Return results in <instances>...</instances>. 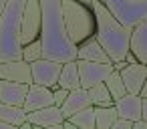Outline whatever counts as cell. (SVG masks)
<instances>
[{
    "mask_svg": "<svg viewBox=\"0 0 147 129\" xmlns=\"http://www.w3.org/2000/svg\"><path fill=\"white\" fill-rule=\"evenodd\" d=\"M42 10V26H40V43L45 59L69 63L77 61V45L71 41L63 16V0H40Z\"/></svg>",
    "mask_w": 147,
    "mask_h": 129,
    "instance_id": "obj_1",
    "label": "cell"
},
{
    "mask_svg": "<svg viewBox=\"0 0 147 129\" xmlns=\"http://www.w3.org/2000/svg\"><path fill=\"white\" fill-rule=\"evenodd\" d=\"M91 8H93L95 20H97L95 38L109 53L113 63L125 61V55L131 51V28L123 26L111 14V10L103 4V0H93Z\"/></svg>",
    "mask_w": 147,
    "mask_h": 129,
    "instance_id": "obj_2",
    "label": "cell"
},
{
    "mask_svg": "<svg viewBox=\"0 0 147 129\" xmlns=\"http://www.w3.org/2000/svg\"><path fill=\"white\" fill-rule=\"evenodd\" d=\"M26 0H8L0 16V63L22 59V14Z\"/></svg>",
    "mask_w": 147,
    "mask_h": 129,
    "instance_id": "obj_3",
    "label": "cell"
},
{
    "mask_svg": "<svg viewBox=\"0 0 147 129\" xmlns=\"http://www.w3.org/2000/svg\"><path fill=\"white\" fill-rule=\"evenodd\" d=\"M63 16L67 24V32L75 45H81L97 30L93 8L79 2V0H63Z\"/></svg>",
    "mask_w": 147,
    "mask_h": 129,
    "instance_id": "obj_4",
    "label": "cell"
},
{
    "mask_svg": "<svg viewBox=\"0 0 147 129\" xmlns=\"http://www.w3.org/2000/svg\"><path fill=\"white\" fill-rule=\"evenodd\" d=\"M111 14L127 28H135L147 18V0H103Z\"/></svg>",
    "mask_w": 147,
    "mask_h": 129,
    "instance_id": "obj_5",
    "label": "cell"
},
{
    "mask_svg": "<svg viewBox=\"0 0 147 129\" xmlns=\"http://www.w3.org/2000/svg\"><path fill=\"white\" fill-rule=\"evenodd\" d=\"M79 75H81V87L91 89L97 83H105L109 75L115 71V63H95V61H81L77 59Z\"/></svg>",
    "mask_w": 147,
    "mask_h": 129,
    "instance_id": "obj_6",
    "label": "cell"
},
{
    "mask_svg": "<svg viewBox=\"0 0 147 129\" xmlns=\"http://www.w3.org/2000/svg\"><path fill=\"white\" fill-rule=\"evenodd\" d=\"M30 71H32V83L49 87V89H57L59 87L57 83H59V77L63 71V63L42 57V59L30 63Z\"/></svg>",
    "mask_w": 147,
    "mask_h": 129,
    "instance_id": "obj_7",
    "label": "cell"
},
{
    "mask_svg": "<svg viewBox=\"0 0 147 129\" xmlns=\"http://www.w3.org/2000/svg\"><path fill=\"white\" fill-rule=\"evenodd\" d=\"M42 26V10L40 0H26L24 14H22V45H28L40 36Z\"/></svg>",
    "mask_w": 147,
    "mask_h": 129,
    "instance_id": "obj_8",
    "label": "cell"
},
{
    "mask_svg": "<svg viewBox=\"0 0 147 129\" xmlns=\"http://www.w3.org/2000/svg\"><path fill=\"white\" fill-rule=\"evenodd\" d=\"M0 79H2V81H14V83H26V85H30L32 83L30 63H26L24 59L0 63Z\"/></svg>",
    "mask_w": 147,
    "mask_h": 129,
    "instance_id": "obj_9",
    "label": "cell"
},
{
    "mask_svg": "<svg viewBox=\"0 0 147 129\" xmlns=\"http://www.w3.org/2000/svg\"><path fill=\"white\" fill-rule=\"evenodd\" d=\"M51 105H55L53 89L42 87V85H36V83H30L26 101H24V105H22L24 111L30 113V111H36V109H42V107H51Z\"/></svg>",
    "mask_w": 147,
    "mask_h": 129,
    "instance_id": "obj_10",
    "label": "cell"
},
{
    "mask_svg": "<svg viewBox=\"0 0 147 129\" xmlns=\"http://www.w3.org/2000/svg\"><path fill=\"white\" fill-rule=\"evenodd\" d=\"M121 77H123V83H125V89L127 93H133V95H139L143 83L147 81V65L145 63H135V65H127L125 69L119 71Z\"/></svg>",
    "mask_w": 147,
    "mask_h": 129,
    "instance_id": "obj_11",
    "label": "cell"
},
{
    "mask_svg": "<svg viewBox=\"0 0 147 129\" xmlns=\"http://www.w3.org/2000/svg\"><path fill=\"white\" fill-rule=\"evenodd\" d=\"M28 87L30 85H26V83H14V81L0 79V103L22 107L26 101V95H28Z\"/></svg>",
    "mask_w": 147,
    "mask_h": 129,
    "instance_id": "obj_12",
    "label": "cell"
},
{
    "mask_svg": "<svg viewBox=\"0 0 147 129\" xmlns=\"http://www.w3.org/2000/svg\"><path fill=\"white\" fill-rule=\"evenodd\" d=\"M77 59H81V61H95V63H113L109 53L95 38V34L89 36L87 41H83L81 45H77Z\"/></svg>",
    "mask_w": 147,
    "mask_h": 129,
    "instance_id": "obj_13",
    "label": "cell"
},
{
    "mask_svg": "<svg viewBox=\"0 0 147 129\" xmlns=\"http://www.w3.org/2000/svg\"><path fill=\"white\" fill-rule=\"evenodd\" d=\"M115 109H117L119 117H125L129 121H137V119L143 117V97L127 93L125 97L115 101Z\"/></svg>",
    "mask_w": 147,
    "mask_h": 129,
    "instance_id": "obj_14",
    "label": "cell"
},
{
    "mask_svg": "<svg viewBox=\"0 0 147 129\" xmlns=\"http://www.w3.org/2000/svg\"><path fill=\"white\" fill-rule=\"evenodd\" d=\"M89 105H93V103H91V97H89V91L83 89V87H79V89L69 91V97H67V101L63 103L61 111H63L65 119H69V117H73L77 111H81V109H85V107H89Z\"/></svg>",
    "mask_w": 147,
    "mask_h": 129,
    "instance_id": "obj_15",
    "label": "cell"
},
{
    "mask_svg": "<svg viewBox=\"0 0 147 129\" xmlns=\"http://www.w3.org/2000/svg\"><path fill=\"white\" fill-rule=\"evenodd\" d=\"M28 121H30L32 125H36V127H49V125L63 123V121H65V115H63L61 107L51 105V107H42V109L30 111V113H28Z\"/></svg>",
    "mask_w": 147,
    "mask_h": 129,
    "instance_id": "obj_16",
    "label": "cell"
},
{
    "mask_svg": "<svg viewBox=\"0 0 147 129\" xmlns=\"http://www.w3.org/2000/svg\"><path fill=\"white\" fill-rule=\"evenodd\" d=\"M131 51L139 63H147V18L131 30Z\"/></svg>",
    "mask_w": 147,
    "mask_h": 129,
    "instance_id": "obj_17",
    "label": "cell"
},
{
    "mask_svg": "<svg viewBox=\"0 0 147 129\" xmlns=\"http://www.w3.org/2000/svg\"><path fill=\"white\" fill-rule=\"evenodd\" d=\"M57 85L61 89H67V91H73V89H79L81 87V75H79L77 61L63 63V71H61V77H59V83Z\"/></svg>",
    "mask_w": 147,
    "mask_h": 129,
    "instance_id": "obj_18",
    "label": "cell"
},
{
    "mask_svg": "<svg viewBox=\"0 0 147 129\" xmlns=\"http://www.w3.org/2000/svg\"><path fill=\"white\" fill-rule=\"evenodd\" d=\"M28 119V113L24 111V107H16V105H8V103H0V121L10 123V125H22Z\"/></svg>",
    "mask_w": 147,
    "mask_h": 129,
    "instance_id": "obj_19",
    "label": "cell"
},
{
    "mask_svg": "<svg viewBox=\"0 0 147 129\" xmlns=\"http://www.w3.org/2000/svg\"><path fill=\"white\" fill-rule=\"evenodd\" d=\"M87 91H89L91 103H93L95 107H109V105H115V101H113V97H111V93H109V89H107L105 83H97V85H93V87L87 89Z\"/></svg>",
    "mask_w": 147,
    "mask_h": 129,
    "instance_id": "obj_20",
    "label": "cell"
},
{
    "mask_svg": "<svg viewBox=\"0 0 147 129\" xmlns=\"http://www.w3.org/2000/svg\"><path fill=\"white\" fill-rule=\"evenodd\" d=\"M69 121H73L77 127L81 129H93L97 127V117H95V105H89L81 111H77L73 117H69Z\"/></svg>",
    "mask_w": 147,
    "mask_h": 129,
    "instance_id": "obj_21",
    "label": "cell"
},
{
    "mask_svg": "<svg viewBox=\"0 0 147 129\" xmlns=\"http://www.w3.org/2000/svg\"><path fill=\"white\" fill-rule=\"evenodd\" d=\"M95 117H97V127H99V129H109V127L117 121L119 113H117L115 105H109V107H95Z\"/></svg>",
    "mask_w": 147,
    "mask_h": 129,
    "instance_id": "obj_22",
    "label": "cell"
},
{
    "mask_svg": "<svg viewBox=\"0 0 147 129\" xmlns=\"http://www.w3.org/2000/svg\"><path fill=\"white\" fill-rule=\"evenodd\" d=\"M105 85H107V89H109L113 101H119L121 97L127 95V89H125V83H123V77H121L119 71H113V73L109 75V79L105 81Z\"/></svg>",
    "mask_w": 147,
    "mask_h": 129,
    "instance_id": "obj_23",
    "label": "cell"
},
{
    "mask_svg": "<svg viewBox=\"0 0 147 129\" xmlns=\"http://www.w3.org/2000/svg\"><path fill=\"white\" fill-rule=\"evenodd\" d=\"M42 57H45V53H42V43H40V38H36V41H32V43H28V45L22 47V59H24L26 63H34V61H38V59H42Z\"/></svg>",
    "mask_w": 147,
    "mask_h": 129,
    "instance_id": "obj_24",
    "label": "cell"
},
{
    "mask_svg": "<svg viewBox=\"0 0 147 129\" xmlns=\"http://www.w3.org/2000/svg\"><path fill=\"white\" fill-rule=\"evenodd\" d=\"M53 95H55V105H57V107H63V103H65L67 97H69V91L57 87V89H53Z\"/></svg>",
    "mask_w": 147,
    "mask_h": 129,
    "instance_id": "obj_25",
    "label": "cell"
},
{
    "mask_svg": "<svg viewBox=\"0 0 147 129\" xmlns=\"http://www.w3.org/2000/svg\"><path fill=\"white\" fill-rule=\"evenodd\" d=\"M109 129H133V121H129V119H125V117H117V121H115Z\"/></svg>",
    "mask_w": 147,
    "mask_h": 129,
    "instance_id": "obj_26",
    "label": "cell"
},
{
    "mask_svg": "<svg viewBox=\"0 0 147 129\" xmlns=\"http://www.w3.org/2000/svg\"><path fill=\"white\" fill-rule=\"evenodd\" d=\"M125 63H127V65H135V63H139V61H137V57H135V53H133V51H129V53H127V55H125Z\"/></svg>",
    "mask_w": 147,
    "mask_h": 129,
    "instance_id": "obj_27",
    "label": "cell"
},
{
    "mask_svg": "<svg viewBox=\"0 0 147 129\" xmlns=\"http://www.w3.org/2000/svg\"><path fill=\"white\" fill-rule=\"evenodd\" d=\"M133 129H147V121L143 117L137 119V121H133Z\"/></svg>",
    "mask_w": 147,
    "mask_h": 129,
    "instance_id": "obj_28",
    "label": "cell"
},
{
    "mask_svg": "<svg viewBox=\"0 0 147 129\" xmlns=\"http://www.w3.org/2000/svg\"><path fill=\"white\" fill-rule=\"evenodd\" d=\"M18 129H40V127H36V125H32V123H30V121L26 119V121H24L22 125H18Z\"/></svg>",
    "mask_w": 147,
    "mask_h": 129,
    "instance_id": "obj_29",
    "label": "cell"
},
{
    "mask_svg": "<svg viewBox=\"0 0 147 129\" xmlns=\"http://www.w3.org/2000/svg\"><path fill=\"white\" fill-rule=\"evenodd\" d=\"M0 129H18L16 125H10V123H4V121H0Z\"/></svg>",
    "mask_w": 147,
    "mask_h": 129,
    "instance_id": "obj_30",
    "label": "cell"
},
{
    "mask_svg": "<svg viewBox=\"0 0 147 129\" xmlns=\"http://www.w3.org/2000/svg\"><path fill=\"white\" fill-rule=\"evenodd\" d=\"M125 67H127L125 61H117V63H115V71H121V69H125Z\"/></svg>",
    "mask_w": 147,
    "mask_h": 129,
    "instance_id": "obj_31",
    "label": "cell"
},
{
    "mask_svg": "<svg viewBox=\"0 0 147 129\" xmlns=\"http://www.w3.org/2000/svg\"><path fill=\"white\" fill-rule=\"evenodd\" d=\"M139 95H141V97H143V99H145V97H147V81H145V83H143V87H141V91H139Z\"/></svg>",
    "mask_w": 147,
    "mask_h": 129,
    "instance_id": "obj_32",
    "label": "cell"
},
{
    "mask_svg": "<svg viewBox=\"0 0 147 129\" xmlns=\"http://www.w3.org/2000/svg\"><path fill=\"white\" fill-rule=\"evenodd\" d=\"M40 129H65L63 123H57V125H49V127H40Z\"/></svg>",
    "mask_w": 147,
    "mask_h": 129,
    "instance_id": "obj_33",
    "label": "cell"
},
{
    "mask_svg": "<svg viewBox=\"0 0 147 129\" xmlns=\"http://www.w3.org/2000/svg\"><path fill=\"white\" fill-rule=\"evenodd\" d=\"M143 119L147 121V97L143 99Z\"/></svg>",
    "mask_w": 147,
    "mask_h": 129,
    "instance_id": "obj_34",
    "label": "cell"
},
{
    "mask_svg": "<svg viewBox=\"0 0 147 129\" xmlns=\"http://www.w3.org/2000/svg\"><path fill=\"white\" fill-rule=\"evenodd\" d=\"M6 2H8V0H0V16H2V10H4V6H6Z\"/></svg>",
    "mask_w": 147,
    "mask_h": 129,
    "instance_id": "obj_35",
    "label": "cell"
},
{
    "mask_svg": "<svg viewBox=\"0 0 147 129\" xmlns=\"http://www.w3.org/2000/svg\"><path fill=\"white\" fill-rule=\"evenodd\" d=\"M79 2H83V4H87V6H91V2H93V0H79Z\"/></svg>",
    "mask_w": 147,
    "mask_h": 129,
    "instance_id": "obj_36",
    "label": "cell"
},
{
    "mask_svg": "<svg viewBox=\"0 0 147 129\" xmlns=\"http://www.w3.org/2000/svg\"><path fill=\"white\" fill-rule=\"evenodd\" d=\"M93 129H99V127H93Z\"/></svg>",
    "mask_w": 147,
    "mask_h": 129,
    "instance_id": "obj_37",
    "label": "cell"
},
{
    "mask_svg": "<svg viewBox=\"0 0 147 129\" xmlns=\"http://www.w3.org/2000/svg\"><path fill=\"white\" fill-rule=\"evenodd\" d=\"M145 65H147V63H145Z\"/></svg>",
    "mask_w": 147,
    "mask_h": 129,
    "instance_id": "obj_38",
    "label": "cell"
}]
</instances>
